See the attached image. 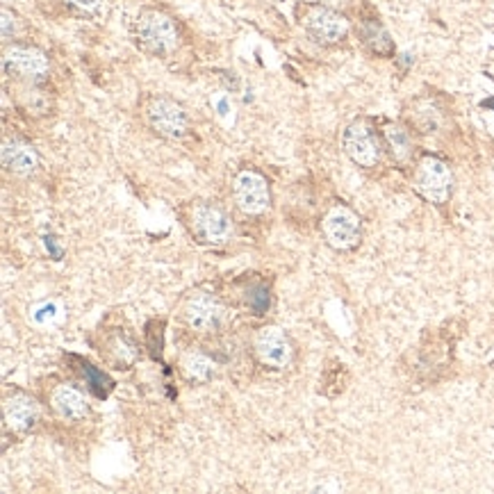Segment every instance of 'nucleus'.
Wrapping results in <instances>:
<instances>
[{"instance_id": "1", "label": "nucleus", "mask_w": 494, "mask_h": 494, "mask_svg": "<svg viewBox=\"0 0 494 494\" xmlns=\"http://www.w3.org/2000/svg\"><path fill=\"white\" fill-rule=\"evenodd\" d=\"M134 39L144 53L155 58H167L180 49L183 34L176 16L162 7H144L134 19Z\"/></svg>"}, {"instance_id": "2", "label": "nucleus", "mask_w": 494, "mask_h": 494, "mask_svg": "<svg viewBox=\"0 0 494 494\" xmlns=\"http://www.w3.org/2000/svg\"><path fill=\"white\" fill-rule=\"evenodd\" d=\"M183 221L188 226L189 235L206 246H221L226 244L235 233L233 216L228 215L226 207H221L215 201H189L183 207Z\"/></svg>"}, {"instance_id": "3", "label": "nucleus", "mask_w": 494, "mask_h": 494, "mask_svg": "<svg viewBox=\"0 0 494 494\" xmlns=\"http://www.w3.org/2000/svg\"><path fill=\"white\" fill-rule=\"evenodd\" d=\"M413 188L431 206H444L456 188L452 164L433 153L419 155L413 169Z\"/></svg>"}, {"instance_id": "4", "label": "nucleus", "mask_w": 494, "mask_h": 494, "mask_svg": "<svg viewBox=\"0 0 494 494\" xmlns=\"http://www.w3.org/2000/svg\"><path fill=\"white\" fill-rule=\"evenodd\" d=\"M342 151L346 158L361 169H374L383 162L385 144L383 134L376 128L374 121L367 116H358L342 130Z\"/></svg>"}, {"instance_id": "5", "label": "nucleus", "mask_w": 494, "mask_h": 494, "mask_svg": "<svg viewBox=\"0 0 494 494\" xmlns=\"http://www.w3.org/2000/svg\"><path fill=\"white\" fill-rule=\"evenodd\" d=\"M298 23H301L303 32L319 46H337L349 37L351 30L349 19L342 12L317 5V3L298 7Z\"/></svg>"}, {"instance_id": "6", "label": "nucleus", "mask_w": 494, "mask_h": 494, "mask_svg": "<svg viewBox=\"0 0 494 494\" xmlns=\"http://www.w3.org/2000/svg\"><path fill=\"white\" fill-rule=\"evenodd\" d=\"M3 73L14 82H41L50 73V58L32 43H3Z\"/></svg>"}, {"instance_id": "7", "label": "nucleus", "mask_w": 494, "mask_h": 494, "mask_svg": "<svg viewBox=\"0 0 494 494\" xmlns=\"http://www.w3.org/2000/svg\"><path fill=\"white\" fill-rule=\"evenodd\" d=\"M322 235L326 244L337 253L355 251L362 242L361 215L346 203H333L322 219Z\"/></svg>"}, {"instance_id": "8", "label": "nucleus", "mask_w": 494, "mask_h": 494, "mask_svg": "<svg viewBox=\"0 0 494 494\" xmlns=\"http://www.w3.org/2000/svg\"><path fill=\"white\" fill-rule=\"evenodd\" d=\"M144 121L158 137L178 142L188 137L189 116L185 107L169 96H149L144 103Z\"/></svg>"}, {"instance_id": "9", "label": "nucleus", "mask_w": 494, "mask_h": 494, "mask_svg": "<svg viewBox=\"0 0 494 494\" xmlns=\"http://www.w3.org/2000/svg\"><path fill=\"white\" fill-rule=\"evenodd\" d=\"M233 201L244 216H262L271 210V185L255 169H242L233 180Z\"/></svg>"}, {"instance_id": "10", "label": "nucleus", "mask_w": 494, "mask_h": 494, "mask_svg": "<svg viewBox=\"0 0 494 494\" xmlns=\"http://www.w3.org/2000/svg\"><path fill=\"white\" fill-rule=\"evenodd\" d=\"M226 307L216 297L207 292L189 294L183 306V319L192 331L197 333H215L224 324Z\"/></svg>"}, {"instance_id": "11", "label": "nucleus", "mask_w": 494, "mask_h": 494, "mask_svg": "<svg viewBox=\"0 0 494 494\" xmlns=\"http://www.w3.org/2000/svg\"><path fill=\"white\" fill-rule=\"evenodd\" d=\"M253 351L262 365L285 370L294 358V344L288 333L279 326H262L253 337Z\"/></svg>"}, {"instance_id": "12", "label": "nucleus", "mask_w": 494, "mask_h": 494, "mask_svg": "<svg viewBox=\"0 0 494 494\" xmlns=\"http://www.w3.org/2000/svg\"><path fill=\"white\" fill-rule=\"evenodd\" d=\"M0 162L7 173L16 178H32L39 171V153L30 142L21 137H5L0 146Z\"/></svg>"}, {"instance_id": "13", "label": "nucleus", "mask_w": 494, "mask_h": 494, "mask_svg": "<svg viewBox=\"0 0 494 494\" xmlns=\"http://www.w3.org/2000/svg\"><path fill=\"white\" fill-rule=\"evenodd\" d=\"M41 417V406L37 398L25 392H14L3 401V419L5 426L14 433H28L37 426Z\"/></svg>"}, {"instance_id": "14", "label": "nucleus", "mask_w": 494, "mask_h": 494, "mask_svg": "<svg viewBox=\"0 0 494 494\" xmlns=\"http://www.w3.org/2000/svg\"><path fill=\"white\" fill-rule=\"evenodd\" d=\"M50 408L55 410L58 417L67 419V422H82L89 415V401L80 389L62 383L50 392Z\"/></svg>"}, {"instance_id": "15", "label": "nucleus", "mask_w": 494, "mask_h": 494, "mask_svg": "<svg viewBox=\"0 0 494 494\" xmlns=\"http://www.w3.org/2000/svg\"><path fill=\"white\" fill-rule=\"evenodd\" d=\"M380 134H383L385 151L392 155L394 162L397 164L413 162L415 142H413V134H410V130L406 128V125L398 124V121H388V124H383Z\"/></svg>"}, {"instance_id": "16", "label": "nucleus", "mask_w": 494, "mask_h": 494, "mask_svg": "<svg viewBox=\"0 0 494 494\" xmlns=\"http://www.w3.org/2000/svg\"><path fill=\"white\" fill-rule=\"evenodd\" d=\"M358 37H361L362 46H365L371 55H376V58H394V50H397L394 49V39L380 21H362V23L358 25Z\"/></svg>"}, {"instance_id": "17", "label": "nucleus", "mask_w": 494, "mask_h": 494, "mask_svg": "<svg viewBox=\"0 0 494 494\" xmlns=\"http://www.w3.org/2000/svg\"><path fill=\"white\" fill-rule=\"evenodd\" d=\"M180 371L192 383H206V380H210L215 376L216 365L210 355L201 353V351H189L183 358V362H180Z\"/></svg>"}, {"instance_id": "18", "label": "nucleus", "mask_w": 494, "mask_h": 494, "mask_svg": "<svg viewBox=\"0 0 494 494\" xmlns=\"http://www.w3.org/2000/svg\"><path fill=\"white\" fill-rule=\"evenodd\" d=\"M19 85V105L28 114H46L49 112V94L39 82H16Z\"/></svg>"}, {"instance_id": "19", "label": "nucleus", "mask_w": 494, "mask_h": 494, "mask_svg": "<svg viewBox=\"0 0 494 494\" xmlns=\"http://www.w3.org/2000/svg\"><path fill=\"white\" fill-rule=\"evenodd\" d=\"M21 32V19L14 10L3 7V43H12Z\"/></svg>"}, {"instance_id": "20", "label": "nucleus", "mask_w": 494, "mask_h": 494, "mask_svg": "<svg viewBox=\"0 0 494 494\" xmlns=\"http://www.w3.org/2000/svg\"><path fill=\"white\" fill-rule=\"evenodd\" d=\"M59 3H64L71 10L80 12V14H98L105 0H59Z\"/></svg>"}]
</instances>
